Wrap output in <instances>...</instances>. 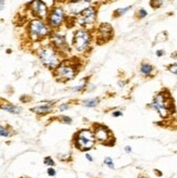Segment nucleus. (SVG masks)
<instances>
[{
    "label": "nucleus",
    "mask_w": 177,
    "mask_h": 178,
    "mask_svg": "<svg viewBox=\"0 0 177 178\" xmlns=\"http://www.w3.org/2000/svg\"><path fill=\"white\" fill-rule=\"evenodd\" d=\"M81 62H76L74 60H64L52 71V75L59 83H68L71 81L78 75L81 71Z\"/></svg>",
    "instance_id": "obj_1"
},
{
    "label": "nucleus",
    "mask_w": 177,
    "mask_h": 178,
    "mask_svg": "<svg viewBox=\"0 0 177 178\" xmlns=\"http://www.w3.org/2000/svg\"><path fill=\"white\" fill-rule=\"evenodd\" d=\"M36 54H37L41 64L49 71H53L62 61L61 60V53L54 47L51 46L50 43L43 45V46L39 47L36 51Z\"/></svg>",
    "instance_id": "obj_2"
},
{
    "label": "nucleus",
    "mask_w": 177,
    "mask_h": 178,
    "mask_svg": "<svg viewBox=\"0 0 177 178\" xmlns=\"http://www.w3.org/2000/svg\"><path fill=\"white\" fill-rule=\"evenodd\" d=\"M149 107L154 110V111H157L158 114L162 118L168 117L171 113L173 112V107H174L173 99L171 97L170 92L167 90L158 92L153 97L152 102L149 104Z\"/></svg>",
    "instance_id": "obj_3"
},
{
    "label": "nucleus",
    "mask_w": 177,
    "mask_h": 178,
    "mask_svg": "<svg viewBox=\"0 0 177 178\" xmlns=\"http://www.w3.org/2000/svg\"><path fill=\"white\" fill-rule=\"evenodd\" d=\"M27 34L32 41H40L50 35V28L40 19H34L27 25Z\"/></svg>",
    "instance_id": "obj_4"
},
{
    "label": "nucleus",
    "mask_w": 177,
    "mask_h": 178,
    "mask_svg": "<svg viewBox=\"0 0 177 178\" xmlns=\"http://www.w3.org/2000/svg\"><path fill=\"white\" fill-rule=\"evenodd\" d=\"M91 41L92 36L90 32L86 28H79L74 32L72 46L79 53H86L91 47Z\"/></svg>",
    "instance_id": "obj_5"
},
{
    "label": "nucleus",
    "mask_w": 177,
    "mask_h": 178,
    "mask_svg": "<svg viewBox=\"0 0 177 178\" xmlns=\"http://www.w3.org/2000/svg\"><path fill=\"white\" fill-rule=\"evenodd\" d=\"M73 142L76 149L79 151H87L91 150L95 147L96 139H95L94 132L89 129H82L79 130L73 138Z\"/></svg>",
    "instance_id": "obj_6"
},
{
    "label": "nucleus",
    "mask_w": 177,
    "mask_h": 178,
    "mask_svg": "<svg viewBox=\"0 0 177 178\" xmlns=\"http://www.w3.org/2000/svg\"><path fill=\"white\" fill-rule=\"evenodd\" d=\"M65 18L66 14L64 9L60 5H53L46 16V20H47L46 23L49 26V28L57 29V28H60L62 24L65 22Z\"/></svg>",
    "instance_id": "obj_7"
},
{
    "label": "nucleus",
    "mask_w": 177,
    "mask_h": 178,
    "mask_svg": "<svg viewBox=\"0 0 177 178\" xmlns=\"http://www.w3.org/2000/svg\"><path fill=\"white\" fill-rule=\"evenodd\" d=\"M92 132H94L96 141L102 145H110V141L112 140V132L106 126L100 124L95 125Z\"/></svg>",
    "instance_id": "obj_8"
},
{
    "label": "nucleus",
    "mask_w": 177,
    "mask_h": 178,
    "mask_svg": "<svg viewBox=\"0 0 177 178\" xmlns=\"http://www.w3.org/2000/svg\"><path fill=\"white\" fill-rule=\"evenodd\" d=\"M27 7L30 12L34 14V16H36V19L43 20L48 14V7L43 0H32L27 5Z\"/></svg>",
    "instance_id": "obj_9"
},
{
    "label": "nucleus",
    "mask_w": 177,
    "mask_h": 178,
    "mask_svg": "<svg viewBox=\"0 0 177 178\" xmlns=\"http://www.w3.org/2000/svg\"><path fill=\"white\" fill-rule=\"evenodd\" d=\"M97 20V7L89 5L78 15V22L82 26L86 27L88 25L94 24Z\"/></svg>",
    "instance_id": "obj_10"
},
{
    "label": "nucleus",
    "mask_w": 177,
    "mask_h": 178,
    "mask_svg": "<svg viewBox=\"0 0 177 178\" xmlns=\"http://www.w3.org/2000/svg\"><path fill=\"white\" fill-rule=\"evenodd\" d=\"M50 45L53 46L60 53L70 51V47L68 45L65 36L59 33H50Z\"/></svg>",
    "instance_id": "obj_11"
},
{
    "label": "nucleus",
    "mask_w": 177,
    "mask_h": 178,
    "mask_svg": "<svg viewBox=\"0 0 177 178\" xmlns=\"http://www.w3.org/2000/svg\"><path fill=\"white\" fill-rule=\"evenodd\" d=\"M57 101H49V100H45L41 101L39 104L35 105V107L30 108L29 111L33 112L34 114L39 115V116H45V115L49 114L53 111V109L56 108Z\"/></svg>",
    "instance_id": "obj_12"
},
{
    "label": "nucleus",
    "mask_w": 177,
    "mask_h": 178,
    "mask_svg": "<svg viewBox=\"0 0 177 178\" xmlns=\"http://www.w3.org/2000/svg\"><path fill=\"white\" fill-rule=\"evenodd\" d=\"M112 36H113V28L109 23H102L98 26L96 37L97 41L99 39H101V41L99 43H104L106 41H109L110 39H112Z\"/></svg>",
    "instance_id": "obj_13"
},
{
    "label": "nucleus",
    "mask_w": 177,
    "mask_h": 178,
    "mask_svg": "<svg viewBox=\"0 0 177 178\" xmlns=\"http://www.w3.org/2000/svg\"><path fill=\"white\" fill-rule=\"evenodd\" d=\"M90 5V0H78V1H71L68 5V12L73 16L79 15L86 8Z\"/></svg>",
    "instance_id": "obj_14"
},
{
    "label": "nucleus",
    "mask_w": 177,
    "mask_h": 178,
    "mask_svg": "<svg viewBox=\"0 0 177 178\" xmlns=\"http://www.w3.org/2000/svg\"><path fill=\"white\" fill-rule=\"evenodd\" d=\"M0 110L5 111V112L10 113V114H13V115L21 114L23 111V109L21 107L13 104L12 102L8 101L5 98H0Z\"/></svg>",
    "instance_id": "obj_15"
},
{
    "label": "nucleus",
    "mask_w": 177,
    "mask_h": 178,
    "mask_svg": "<svg viewBox=\"0 0 177 178\" xmlns=\"http://www.w3.org/2000/svg\"><path fill=\"white\" fill-rule=\"evenodd\" d=\"M140 73L146 77H152L154 75V66L152 65V64L148 63V62H142L140 64V69H139Z\"/></svg>",
    "instance_id": "obj_16"
},
{
    "label": "nucleus",
    "mask_w": 177,
    "mask_h": 178,
    "mask_svg": "<svg viewBox=\"0 0 177 178\" xmlns=\"http://www.w3.org/2000/svg\"><path fill=\"white\" fill-rule=\"evenodd\" d=\"M89 79H90V76H86L85 78L81 79V83L78 85H76V86L73 87H70V90L73 92H83L85 91V89H87V86L89 84Z\"/></svg>",
    "instance_id": "obj_17"
},
{
    "label": "nucleus",
    "mask_w": 177,
    "mask_h": 178,
    "mask_svg": "<svg viewBox=\"0 0 177 178\" xmlns=\"http://www.w3.org/2000/svg\"><path fill=\"white\" fill-rule=\"evenodd\" d=\"M15 134V130L11 127L10 125L3 124V123H0V137H11Z\"/></svg>",
    "instance_id": "obj_18"
},
{
    "label": "nucleus",
    "mask_w": 177,
    "mask_h": 178,
    "mask_svg": "<svg viewBox=\"0 0 177 178\" xmlns=\"http://www.w3.org/2000/svg\"><path fill=\"white\" fill-rule=\"evenodd\" d=\"M100 102H101V99L99 97H96V98H90V99L84 100V101L82 102V104H83V107L91 109V108L98 107V105L100 104Z\"/></svg>",
    "instance_id": "obj_19"
},
{
    "label": "nucleus",
    "mask_w": 177,
    "mask_h": 178,
    "mask_svg": "<svg viewBox=\"0 0 177 178\" xmlns=\"http://www.w3.org/2000/svg\"><path fill=\"white\" fill-rule=\"evenodd\" d=\"M132 9V5H129V7H126V8H119L116 9V10L113 12V18H120V16L124 15L125 13L127 12L128 10H130Z\"/></svg>",
    "instance_id": "obj_20"
},
{
    "label": "nucleus",
    "mask_w": 177,
    "mask_h": 178,
    "mask_svg": "<svg viewBox=\"0 0 177 178\" xmlns=\"http://www.w3.org/2000/svg\"><path fill=\"white\" fill-rule=\"evenodd\" d=\"M58 120H59V122H61L62 124H66V125H71L72 123H73L72 117L68 116V115H61Z\"/></svg>",
    "instance_id": "obj_21"
},
{
    "label": "nucleus",
    "mask_w": 177,
    "mask_h": 178,
    "mask_svg": "<svg viewBox=\"0 0 177 178\" xmlns=\"http://www.w3.org/2000/svg\"><path fill=\"white\" fill-rule=\"evenodd\" d=\"M43 164H45L46 166H49V167H53V166L56 165V162L53 161V159L51 158V156H46V158L43 159Z\"/></svg>",
    "instance_id": "obj_22"
},
{
    "label": "nucleus",
    "mask_w": 177,
    "mask_h": 178,
    "mask_svg": "<svg viewBox=\"0 0 177 178\" xmlns=\"http://www.w3.org/2000/svg\"><path fill=\"white\" fill-rule=\"evenodd\" d=\"M103 163L106 164V166H108V167L112 168V169H114V168H115V166H114V163H113V160H112L111 158H109V156H106V158L104 159Z\"/></svg>",
    "instance_id": "obj_23"
},
{
    "label": "nucleus",
    "mask_w": 177,
    "mask_h": 178,
    "mask_svg": "<svg viewBox=\"0 0 177 178\" xmlns=\"http://www.w3.org/2000/svg\"><path fill=\"white\" fill-rule=\"evenodd\" d=\"M162 3H163V0H151L150 5H151L153 9H158L162 5Z\"/></svg>",
    "instance_id": "obj_24"
},
{
    "label": "nucleus",
    "mask_w": 177,
    "mask_h": 178,
    "mask_svg": "<svg viewBox=\"0 0 177 178\" xmlns=\"http://www.w3.org/2000/svg\"><path fill=\"white\" fill-rule=\"evenodd\" d=\"M167 71L170 72V73L174 74V75H177V63H173V64H170V65L166 67Z\"/></svg>",
    "instance_id": "obj_25"
},
{
    "label": "nucleus",
    "mask_w": 177,
    "mask_h": 178,
    "mask_svg": "<svg viewBox=\"0 0 177 178\" xmlns=\"http://www.w3.org/2000/svg\"><path fill=\"white\" fill-rule=\"evenodd\" d=\"M70 108H71V102H68V103H62V104H60L58 107V109L60 112H63V111L68 110Z\"/></svg>",
    "instance_id": "obj_26"
},
{
    "label": "nucleus",
    "mask_w": 177,
    "mask_h": 178,
    "mask_svg": "<svg viewBox=\"0 0 177 178\" xmlns=\"http://www.w3.org/2000/svg\"><path fill=\"white\" fill-rule=\"evenodd\" d=\"M147 15H148V12L144 10V9H139L138 12H137V18L140 19V20H141V19H144Z\"/></svg>",
    "instance_id": "obj_27"
},
{
    "label": "nucleus",
    "mask_w": 177,
    "mask_h": 178,
    "mask_svg": "<svg viewBox=\"0 0 177 178\" xmlns=\"http://www.w3.org/2000/svg\"><path fill=\"white\" fill-rule=\"evenodd\" d=\"M32 96H28V94H23L20 97V101L23 102V103H28V102L32 101Z\"/></svg>",
    "instance_id": "obj_28"
},
{
    "label": "nucleus",
    "mask_w": 177,
    "mask_h": 178,
    "mask_svg": "<svg viewBox=\"0 0 177 178\" xmlns=\"http://www.w3.org/2000/svg\"><path fill=\"white\" fill-rule=\"evenodd\" d=\"M47 174H48V176H50V177H54V176L57 175V170L53 167H48V169H47Z\"/></svg>",
    "instance_id": "obj_29"
},
{
    "label": "nucleus",
    "mask_w": 177,
    "mask_h": 178,
    "mask_svg": "<svg viewBox=\"0 0 177 178\" xmlns=\"http://www.w3.org/2000/svg\"><path fill=\"white\" fill-rule=\"evenodd\" d=\"M123 115V112L122 111H120V110H116V111H114V112H112V116L113 117H120Z\"/></svg>",
    "instance_id": "obj_30"
},
{
    "label": "nucleus",
    "mask_w": 177,
    "mask_h": 178,
    "mask_svg": "<svg viewBox=\"0 0 177 178\" xmlns=\"http://www.w3.org/2000/svg\"><path fill=\"white\" fill-rule=\"evenodd\" d=\"M155 54H157V56H163L165 54V51L163 50V49H160V50H157L155 51Z\"/></svg>",
    "instance_id": "obj_31"
},
{
    "label": "nucleus",
    "mask_w": 177,
    "mask_h": 178,
    "mask_svg": "<svg viewBox=\"0 0 177 178\" xmlns=\"http://www.w3.org/2000/svg\"><path fill=\"white\" fill-rule=\"evenodd\" d=\"M5 5V0H0V11L3 10Z\"/></svg>",
    "instance_id": "obj_32"
},
{
    "label": "nucleus",
    "mask_w": 177,
    "mask_h": 178,
    "mask_svg": "<svg viewBox=\"0 0 177 178\" xmlns=\"http://www.w3.org/2000/svg\"><path fill=\"white\" fill-rule=\"evenodd\" d=\"M124 150L126 153H132V147H130V145H126Z\"/></svg>",
    "instance_id": "obj_33"
},
{
    "label": "nucleus",
    "mask_w": 177,
    "mask_h": 178,
    "mask_svg": "<svg viewBox=\"0 0 177 178\" xmlns=\"http://www.w3.org/2000/svg\"><path fill=\"white\" fill-rule=\"evenodd\" d=\"M86 159L89 161V162H92V161H94V158H92V156H91L89 153H86Z\"/></svg>",
    "instance_id": "obj_34"
},
{
    "label": "nucleus",
    "mask_w": 177,
    "mask_h": 178,
    "mask_svg": "<svg viewBox=\"0 0 177 178\" xmlns=\"http://www.w3.org/2000/svg\"><path fill=\"white\" fill-rule=\"evenodd\" d=\"M171 58L174 59V60H177V51H176V52H174V53L171 54Z\"/></svg>",
    "instance_id": "obj_35"
},
{
    "label": "nucleus",
    "mask_w": 177,
    "mask_h": 178,
    "mask_svg": "<svg viewBox=\"0 0 177 178\" xmlns=\"http://www.w3.org/2000/svg\"><path fill=\"white\" fill-rule=\"evenodd\" d=\"M71 1H78V0H70V1H68V2H71Z\"/></svg>",
    "instance_id": "obj_36"
}]
</instances>
